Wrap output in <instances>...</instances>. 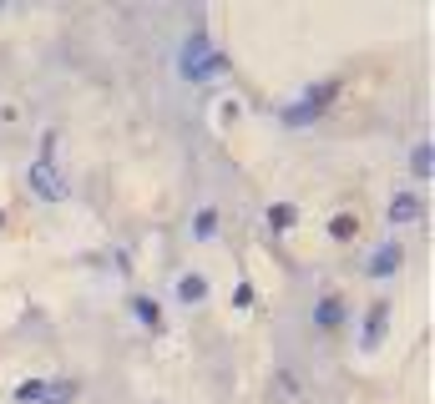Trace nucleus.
<instances>
[{
	"instance_id": "nucleus-5",
	"label": "nucleus",
	"mask_w": 435,
	"mask_h": 404,
	"mask_svg": "<svg viewBox=\"0 0 435 404\" xmlns=\"http://www.w3.org/2000/svg\"><path fill=\"white\" fill-rule=\"evenodd\" d=\"M395 263H400V253H395V248H385V253H379V258L369 263V273H390Z\"/></svg>"
},
{
	"instance_id": "nucleus-2",
	"label": "nucleus",
	"mask_w": 435,
	"mask_h": 404,
	"mask_svg": "<svg viewBox=\"0 0 435 404\" xmlns=\"http://www.w3.org/2000/svg\"><path fill=\"white\" fill-rule=\"evenodd\" d=\"M339 318H344V309H339V304H329V299L319 304V323H324V328H334Z\"/></svg>"
},
{
	"instance_id": "nucleus-4",
	"label": "nucleus",
	"mask_w": 435,
	"mask_h": 404,
	"mask_svg": "<svg viewBox=\"0 0 435 404\" xmlns=\"http://www.w3.org/2000/svg\"><path fill=\"white\" fill-rule=\"evenodd\" d=\"M415 212H420V202H415V197H395V222H410Z\"/></svg>"
},
{
	"instance_id": "nucleus-8",
	"label": "nucleus",
	"mask_w": 435,
	"mask_h": 404,
	"mask_svg": "<svg viewBox=\"0 0 435 404\" xmlns=\"http://www.w3.org/2000/svg\"><path fill=\"white\" fill-rule=\"evenodd\" d=\"M137 314H142V318H147V323H152V328H157V309H152V304H147V299H137Z\"/></svg>"
},
{
	"instance_id": "nucleus-6",
	"label": "nucleus",
	"mask_w": 435,
	"mask_h": 404,
	"mask_svg": "<svg viewBox=\"0 0 435 404\" xmlns=\"http://www.w3.org/2000/svg\"><path fill=\"white\" fill-rule=\"evenodd\" d=\"M183 299H203V278H183Z\"/></svg>"
},
{
	"instance_id": "nucleus-3",
	"label": "nucleus",
	"mask_w": 435,
	"mask_h": 404,
	"mask_svg": "<svg viewBox=\"0 0 435 404\" xmlns=\"http://www.w3.org/2000/svg\"><path fill=\"white\" fill-rule=\"evenodd\" d=\"M71 394H76V384H56V389H41V399H46V404H66Z\"/></svg>"
},
{
	"instance_id": "nucleus-1",
	"label": "nucleus",
	"mask_w": 435,
	"mask_h": 404,
	"mask_svg": "<svg viewBox=\"0 0 435 404\" xmlns=\"http://www.w3.org/2000/svg\"><path fill=\"white\" fill-rule=\"evenodd\" d=\"M385 318H390V309H385V304H374V309H369V333H364V349H374V343H379V333H385Z\"/></svg>"
},
{
	"instance_id": "nucleus-7",
	"label": "nucleus",
	"mask_w": 435,
	"mask_h": 404,
	"mask_svg": "<svg viewBox=\"0 0 435 404\" xmlns=\"http://www.w3.org/2000/svg\"><path fill=\"white\" fill-rule=\"evenodd\" d=\"M415 172H420V177L430 172V147H420V152H415Z\"/></svg>"
}]
</instances>
